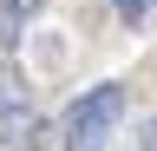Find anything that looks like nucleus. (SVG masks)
I'll list each match as a JSON object with an SVG mask.
<instances>
[{
  "label": "nucleus",
  "instance_id": "f257e3e1",
  "mask_svg": "<svg viewBox=\"0 0 157 151\" xmlns=\"http://www.w3.org/2000/svg\"><path fill=\"white\" fill-rule=\"evenodd\" d=\"M118 112H124V85H118V79L92 85V92H78V99L59 112V138H66V151H105L111 125H118Z\"/></svg>",
  "mask_w": 157,
  "mask_h": 151
},
{
  "label": "nucleus",
  "instance_id": "f03ea898",
  "mask_svg": "<svg viewBox=\"0 0 157 151\" xmlns=\"http://www.w3.org/2000/svg\"><path fill=\"white\" fill-rule=\"evenodd\" d=\"M0 138H7L13 151H39V145L52 138V125L39 118L33 105H0Z\"/></svg>",
  "mask_w": 157,
  "mask_h": 151
},
{
  "label": "nucleus",
  "instance_id": "7ed1b4c3",
  "mask_svg": "<svg viewBox=\"0 0 157 151\" xmlns=\"http://www.w3.org/2000/svg\"><path fill=\"white\" fill-rule=\"evenodd\" d=\"M39 7H46V0H7V13H0V33H7V40H20V26H26Z\"/></svg>",
  "mask_w": 157,
  "mask_h": 151
},
{
  "label": "nucleus",
  "instance_id": "20e7f679",
  "mask_svg": "<svg viewBox=\"0 0 157 151\" xmlns=\"http://www.w3.org/2000/svg\"><path fill=\"white\" fill-rule=\"evenodd\" d=\"M111 7H118V13H124V20H144V13L157 7V0H111Z\"/></svg>",
  "mask_w": 157,
  "mask_h": 151
},
{
  "label": "nucleus",
  "instance_id": "39448f33",
  "mask_svg": "<svg viewBox=\"0 0 157 151\" xmlns=\"http://www.w3.org/2000/svg\"><path fill=\"white\" fill-rule=\"evenodd\" d=\"M137 145H144V151H157V118H144V125H137Z\"/></svg>",
  "mask_w": 157,
  "mask_h": 151
}]
</instances>
